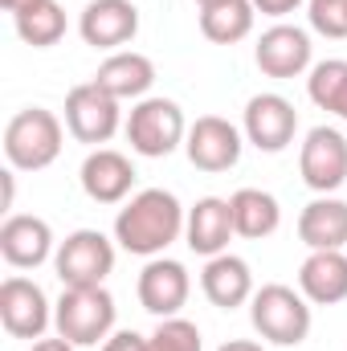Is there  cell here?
<instances>
[{"label": "cell", "mask_w": 347, "mask_h": 351, "mask_svg": "<svg viewBox=\"0 0 347 351\" xmlns=\"http://www.w3.org/2000/svg\"><path fill=\"white\" fill-rule=\"evenodd\" d=\"M254 16H258L254 0H221L200 8V33L213 45H237L254 33Z\"/></svg>", "instance_id": "603a6c76"}, {"label": "cell", "mask_w": 347, "mask_h": 351, "mask_svg": "<svg viewBox=\"0 0 347 351\" xmlns=\"http://www.w3.org/2000/svg\"><path fill=\"white\" fill-rule=\"evenodd\" d=\"M196 4H200V8H208V4H221V0H196Z\"/></svg>", "instance_id": "836d02e7"}, {"label": "cell", "mask_w": 347, "mask_h": 351, "mask_svg": "<svg viewBox=\"0 0 347 351\" xmlns=\"http://www.w3.org/2000/svg\"><path fill=\"white\" fill-rule=\"evenodd\" d=\"M188 208L168 188H143L131 200H123L115 217V241L135 258H164L168 245L184 237Z\"/></svg>", "instance_id": "6da1fadb"}, {"label": "cell", "mask_w": 347, "mask_h": 351, "mask_svg": "<svg viewBox=\"0 0 347 351\" xmlns=\"http://www.w3.org/2000/svg\"><path fill=\"white\" fill-rule=\"evenodd\" d=\"M229 208H233V229L237 237H250L261 241L270 233H278L282 225V204L274 192H261V188H237L229 196Z\"/></svg>", "instance_id": "7402d4cb"}, {"label": "cell", "mask_w": 347, "mask_h": 351, "mask_svg": "<svg viewBox=\"0 0 347 351\" xmlns=\"http://www.w3.org/2000/svg\"><path fill=\"white\" fill-rule=\"evenodd\" d=\"M78 33L90 49L119 53L139 33V8L135 0H90L78 16Z\"/></svg>", "instance_id": "9a60e30c"}, {"label": "cell", "mask_w": 347, "mask_h": 351, "mask_svg": "<svg viewBox=\"0 0 347 351\" xmlns=\"http://www.w3.org/2000/svg\"><path fill=\"white\" fill-rule=\"evenodd\" d=\"M123 127V110L119 98H110L98 82H82L66 94V131L86 143V147H102L115 139V131Z\"/></svg>", "instance_id": "ba28073f"}, {"label": "cell", "mask_w": 347, "mask_h": 351, "mask_svg": "<svg viewBox=\"0 0 347 351\" xmlns=\"http://www.w3.org/2000/svg\"><path fill=\"white\" fill-rule=\"evenodd\" d=\"M307 21L319 37L344 41L347 37V0H307Z\"/></svg>", "instance_id": "4316f807"}, {"label": "cell", "mask_w": 347, "mask_h": 351, "mask_svg": "<svg viewBox=\"0 0 347 351\" xmlns=\"http://www.w3.org/2000/svg\"><path fill=\"white\" fill-rule=\"evenodd\" d=\"M58 241L45 217L33 213H8L0 225V258L12 269H37V265L53 262Z\"/></svg>", "instance_id": "5bb4252c"}, {"label": "cell", "mask_w": 347, "mask_h": 351, "mask_svg": "<svg viewBox=\"0 0 347 351\" xmlns=\"http://www.w3.org/2000/svg\"><path fill=\"white\" fill-rule=\"evenodd\" d=\"M29 351H78V348L70 339H62V335H45V339H33Z\"/></svg>", "instance_id": "f546056e"}, {"label": "cell", "mask_w": 347, "mask_h": 351, "mask_svg": "<svg viewBox=\"0 0 347 351\" xmlns=\"http://www.w3.org/2000/svg\"><path fill=\"white\" fill-rule=\"evenodd\" d=\"M66 131L62 119L45 106H25L4 127V160L16 172H45L62 156Z\"/></svg>", "instance_id": "3957f363"}, {"label": "cell", "mask_w": 347, "mask_h": 351, "mask_svg": "<svg viewBox=\"0 0 347 351\" xmlns=\"http://www.w3.org/2000/svg\"><path fill=\"white\" fill-rule=\"evenodd\" d=\"M135 294H139V306L147 315L176 319L192 294V278H188L184 262H176V258H147V265L139 269Z\"/></svg>", "instance_id": "4fadbf2b"}, {"label": "cell", "mask_w": 347, "mask_h": 351, "mask_svg": "<svg viewBox=\"0 0 347 351\" xmlns=\"http://www.w3.org/2000/svg\"><path fill=\"white\" fill-rule=\"evenodd\" d=\"M298 176L315 196H331L347 184V135L339 127H311L298 147Z\"/></svg>", "instance_id": "52a82bcc"}, {"label": "cell", "mask_w": 347, "mask_h": 351, "mask_svg": "<svg viewBox=\"0 0 347 351\" xmlns=\"http://www.w3.org/2000/svg\"><path fill=\"white\" fill-rule=\"evenodd\" d=\"M246 152V135L241 127H233L229 119L221 114H200L192 127H188V139H184V156L196 172H229L237 168Z\"/></svg>", "instance_id": "30bf717a"}, {"label": "cell", "mask_w": 347, "mask_h": 351, "mask_svg": "<svg viewBox=\"0 0 347 351\" xmlns=\"http://www.w3.org/2000/svg\"><path fill=\"white\" fill-rule=\"evenodd\" d=\"M94 82L106 90L110 98H119V102H139V98H147L152 86H156V62L147 58V53H135V49H119V53H110L98 70H94Z\"/></svg>", "instance_id": "ffe728a7"}, {"label": "cell", "mask_w": 347, "mask_h": 351, "mask_svg": "<svg viewBox=\"0 0 347 351\" xmlns=\"http://www.w3.org/2000/svg\"><path fill=\"white\" fill-rule=\"evenodd\" d=\"M298 241L307 250H344L347 245V200L315 196L298 213Z\"/></svg>", "instance_id": "44dd1931"}, {"label": "cell", "mask_w": 347, "mask_h": 351, "mask_svg": "<svg viewBox=\"0 0 347 351\" xmlns=\"http://www.w3.org/2000/svg\"><path fill=\"white\" fill-rule=\"evenodd\" d=\"M335 114H339V119H344V123H347V90H344V94H339V106H335Z\"/></svg>", "instance_id": "d6a6232c"}, {"label": "cell", "mask_w": 347, "mask_h": 351, "mask_svg": "<svg viewBox=\"0 0 347 351\" xmlns=\"http://www.w3.org/2000/svg\"><path fill=\"white\" fill-rule=\"evenodd\" d=\"M298 290L311 306H335L347 298V254L344 250H311L298 265Z\"/></svg>", "instance_id": "d6986e66"}, {"label": "cell", "mask_w": 347, "mask_h": 351, "mask_svg": "<svg viewBox=\"0 0 347 351\" xmlns=\"http://www.w3.org/2000/svg\"><path fill=\"white\" fill-rule=\"evenodd\" d=\"M98 351H147V335H139V331H115Z\"/></svg>", "instance_id": "83f0119b"}, {"label": "cell", "mask_w": 347, "mask_h": 351, "mask_svg": "<svg viewBox=\"0 0 347 351\" xmlns=\"http://www.w3.org/2000/svg\"><path fill=\"white\" fill-rule=\"evenodd\" d=\"M0 4H4V12H12V16H16V12L33 8V4H41V0H0Z\"/></svg>", "instance_id": "1f68e13d"}, {"label": "cell", "mask_w": 347, "mask_h": 351, "mask_svg": "<svg viewBox=\"0 0 347 351\" xmlns=\"http://www.w3.org/2000/svg\"><path fill=\"white\" fill-rule=\"evenodd\" d=\"M217 351H265L258 339H229V343H221Z\"/></svg>", "instance_id": "4dcf8cb0"}, {"label": "cell", "mask_w": 347, "mask_h": 351, "mask_svg": "<svg viewBox=\"0 0 347 351\" xmlns=\"http://www.w3.org/2000/svg\"><path fill=\"white\" fill-rule=\"evenodd\" d=\"M241 135H246V143H254L265 156L286 152L294 143V135H298V110H294V102L282 98V94H274V90L254 94L246 102V114H241Z\"/></svg>", "instance_id": "8fae6325"}, {"label": "cell", "mask_w": 347, "mask_h": 351, "mask_svg": "<svg viewBox=\"0 0 347 351\" xmlns=\"http://www.w3.org/2000/svg\"><path fill=\"white\" fill-rule=\"evenodd\" d=\"M115 298L106 286H62L53 302V327L74 348H102L115 335Z\"/></svg>", "instance_id": "7a4b0ae2"}, {"label": "cell", "mask_w": 347, "mask_h": 351, "mask_svg": "<svg viewBox=\"0 0 347 351\" xmlns=\"http://www.w3.org/2000/svg\"><path fill=\"white\" fill-rule=\"evenodd\" d=\"M302 4H307V0H254V8H258L261 16H278V21L290 16V12L302 8Z\"/></svg>", "instance_id": "f1b7e54d"}, {"label": "cell", "mask_w": 347, "mask_h": 351, "mask_svg": "<svg viewBox=\"0 0 347 351\" xmlns=\"http://www.w3.org/2000/svg\"><path fill=\"white\" fill-rule=\"evenodd\" d=\"M78 180L94 204H123L131 200V188H135V164L115 147H94L82 160Z\"/></svg>", "instance_id": "e0dca14e"}, {"label": "cell", "mask_w": 347, "mask_h": 351, "mask_svg": "<svg viewBox=\"0 0 347 351\" xmlns=\"http://www.w3.org/2000/svg\"><path fill=\"white\" fill-rule=\"evenodd\" d=\"M237 237L233 229V208L225 196H200L192 208H188V221H184V245L196 254V258H217V254H229V241Z\"/></svg>", "instance_id": "2e32d148"}, {"label": "cell", "mask_w": 347, "mask_h": 351, "mask_svg": "<svg viewBox=\"0 0 347 351\" xmlns=\"http://www.w3.org/2000/svg\"><path fill=\"white\" fill-rule=\"evenodd\" d=\"M311 53H315L311 33L298 29V25H286V21L270 25V29L258 37V45H254L258 70L265 74V78H278V82L311 74Z\"/></svg>", "instance_id": "7c38bea8"}, {"label": "cell", "mask_w": 347, "mask_h": 351, "mask_svg": "<svg viewBox=\"0 0 347 351\" xmlns=\"http://www.w3.org/2000/svg\"><path fill=\"white\" fill-rule=\"evenodd\" d=\"M344 90H347V62L344 58H327V62L311 66V74H307V98H311L319 110L335 114Z\"/></svg>", "instance_id": "d4e9b609"}, {"label": "cell", "mask_w": 347, "mask_h": 351, "mask_svg": "<svg viewBox=\"0 0 347 351\" xmlns=\"http://www.w3.org/2000/svg\"><path fill=\"white\" fill-rule=\"evenodd\" d=\"M200 290L217 311H237L254 298V269L237 254H217L200 269Z\"/></svg>", "instance_id": "ac0fdd59"}, {"label": "cell", "mask_w": 347, "mask_h": 351, "mask_svg": "<svg viewBox=\"0 0 347 351\" xmlns=\"http://www.w3.org/2000/svg\"><path fill=\"white\" fill-rule=\"evenodd\" d=\"M115 269V241L98 229H74L66 241H58L53 274L62 286H102Z\"/></svg>", "instance_id": "8992f818"}, {"label": "cell", "mask_w": 347, "mask_h": 351, "mask_svg": "<svg viewBox=\"0 0 347 351\" xmlns=\"http://www.w3.org/2000/svg\"><path fill=\"white\" fill-rule=\"evenodd\" d=\"M0 323L12 339H45L53 323V302L33 278H4L0 282Z\"/></svg>", "instance_id": "9c48e42d"}, {"label": "cell", "mask_w": 347, "mask_h": 351, "mask_svg": "<svg viewBox=\"0 0 347 351\" xmlns=\"http://www.w3.org/2000/svg\"><path fill=\"white\" fill-rule=\"evenodd\" d=\"M250 323H254V331L265 343H274V348H298L311 335V302L294 286L265 282L250 298Z\"/></svg>", "instance_id": "277c9868"}, {"label": "cell", "mask_w": 347, "mask_h": 351, "mask_svg": "<svg viewBox=\"0 0 347 351\" xmlns=\"http://www.w3.org/2000/svg\"><path fill=\"white\" fill-rule=\"evenodd\" d=\"M147 351H204L200 327L188 319H160V327L147 335Z\"/></svg>", "instance_id": "484cf974"}, {"label": "cell", "mask_w": 347, "mask_h": 351, "mask_svg": "<svg viewBox=\"0 0 347 351\" xmlns=\"http://www.w3.org/2000/svg\"><path fill=\"white\" fill-rule=\"evenodd\" d=\"M12 25H16V37H21L25 45L49 49V45H58V41L66 37V8H62L58 0H41V4H33V8H25V12H16Z\"/></svg>", "instance_id": "cb8c5ba5"}, {"label": "cell", "mask_w": 347, "mask_h": 351, "mask_svg": "<svg viewBox=\"0 0 347 351\" xmlns=\"http://www.w3.org/2000/svg\"><path fill=\"white\" fill-rule=\"evenodd\" d=\"M123 131H127L131 152L143 156V160H164V156H172L176 147H184V139H188V123H184L180 102L164 98V94L139 98L131 106Z\"/></svg>", "instance_id": "5b68a950"}]
</instances>
